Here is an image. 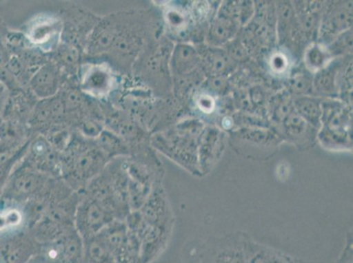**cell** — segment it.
Instances as JSON below:
<instances>
[{
	"mask_svg": "<svg viewBox=\"0 0 353 263\" xmlns=\"http://www.w3.org/2000/svg\"><path fill=\"white\" fill-rule=\"evenodd\" d=\"M335 73L333 70H325L321 72L316 78V87L321 92L332 91L335 86Z\"/></svg>",
	"mask_w": 353,
	"mask_h": 263,
	"instance_id": "obj_17",
	"label": "cell"
},
{
	"mask_svg": "<svg viewBox=\"0 0 353 263\" xmlns=\"http://www.w3.org/2000/svg\"><path fill=\"white\" fill-rule=\"evenodd\" d=\"M63 22L50 15H41L28 25L26 37L32 46L44 54L54 52L62 39Z\"/></svg>",
	"mask_w": 353,
	"mask_h": 263,
	"instance_id": "obj_7",
	"label": "cell"
},
{
	"mask_svg": "<svg viewBox=\"0 0 353 263\" xmlns=\"http://www.w3.org/2000/svg\"><path fill=\"white\" fill-rule=\"evenodd\" d=\"M291 102L287 99H282L276 107L274 114L275 117L280 120H285L293 112Z\"/></svg>",
	"mask_w": 353,
	"mask_h": 263,
	"instance_id": "obj_21",
	"label": "cell"
},
{
	"mask_svg": "<svg viewBox=\"0 0 353 263\" xmlns=\"http://www.w3.org/2000/svg\"><path fill=\"white\" fill-rule=\"evenodd\" d=\"M8 102V89L0 82V111Z\"/></svg>",
	"mask_w": 353,
	"mask_h": 263,
	"instance_id": "obj_27",
	"label": "cell"
},
{
	"mask_svg": "<svg viewBox=\"0 0 353 263\" xmlns=\"http://www.w3.org/2000/svg\"><path fill=\"white\" fill-rule=\"evenodd\" d=\"M77 208L74 227L83 240L97 235L105 227L113 222L114 214L92 198L83 195Z\"/></svg>",
	"mask_w": 353,
	"mask_h": 263,
	"instance_id": "obj_4",
	"label": "cell"
},
{
	"mask_svg": "<svg viewBox=\"0 0 353 263\" xmlns=\"http://www.w3.org/2000/svg\"><path fill=\"white\" fill-rule=\"evenodd\" d=\"M328 61V53L320 46L311 48L307 53L306 62L312 69L323 68Z\"/></svg>",
	"mask_w": 353,
	"mask_h": 263,
	"instance_id": "obj_16",
	"label": "cell"
},
{
	"mask_svg": "<svg viewBox=\"0 0 353 263\" xmlns=\"http://www.w3.org/2000/svg\"><path fill=\"white\" fill-rule=\"evenodd\" d=\"M3 122H4V121H3L1 111H0V127H1Z\"/></svg>",
	"mask_w": 353,
	"mask_h": 263,
	"instance_id": "obj_29",
	"label": "cell"
},
{
	"mask_svg": "<svg viewBox=\"0 0 353 263\" xmlns=\"http://www.w3.org/2000/svg\"><path fill=\"white\" fill-rule=\"evenodd\" d=\"M52 176L30 168L23 162L15 167L0 192V202L16 205L39 195L49 184Z\"/></svg>",
	"mask_w": 353,
	"mask_h": 263,
	"instance_id": "obj_2",
	"label": "cell"
},
{
	"mask_svg": "<svg viewBox=\"0 0 353 263\" xmlns=\"http://www.w3.org/2000/svg\"><path fill=\"white\" fill-rule=\"evenodd\" d=\"M40 248L27 227L0 233V263H28L39 255Z\"/></svg>",
	"mask_w": 353,
	"mask_h": 263,
	"instance_id": "obj_3",
	"label": "cell"
},
{
	"mask_svg": "<svg viewBox=\"0 0 353 263\" xmlns=\"http://www.w3.org/2000/svg\"><path fill=\"white\" fill-rule=\"evenodd\" d=\"M285 125L290 134L298 136L306 130L307 122L299 114H294L292 112L290 116L285 118Z\"/></svg>",
	"mask_w": 353,
	"mask_h": 263,
	"instance_id": "obj_18",
	"label": "cell"
},
{
	"mask_svg": "<svg viewBox=\"0 0 353 263\" xmlns=\"http://www.w3.org/2000/svg\"><path fill=\"white\" fill-rule=\"evenodd\" d=\"M295 107H296L300 116L305 121L310 122L313 125L319 123L322 112H321L319 103L314 101L313 98H303L298 99L296 103H295Z\"/></svg>",
	"mask_w": 353,
	"mask_h": 263,
	"instance_id": "obj_13",
	"label": "cell"
},
{
	"mask_svg": "<svg viewBox=\"0 0 353 263\" xmlns=\"http://www.w3.org/2000/svg\"><path fill=\"white\" fill-rule=\"evenodd\" d=\"M83 240L75 227L53 242L41 245L39 255L45 263H81Z\"/></svg>",
	"mask_w": 353,
	"mask_h": 263,
	"instance_id": "obj_6",
	"label": "cell"
},
{
	"mask_svg": "<svg viewBox=\"0 0 353 263\" xmlns=\"http://www.w3.org/2000/svg\"><path fill=\"white\" fill-rule=\"evenodd\" d=\"M69 151L60 157L61 178L72 191L80 192L107 166V156L97 147L70 143Z\"/></svg>",
	"mask_w": 353,
	"mask_h": 263,
	"instance_id": "obj_1",
	"label": "cell"
},
{
	"mask_svg": "<svg viewBox=\"0 0 353 263\" xmlns=\"http://www.w3.org/2000/svg\"><path fill=\"white\" fill-rule=\"evenodd\" d=\"M167 20L173 27L178 28L184 21V18L178 11H170L167 14Z\"/></svg>",
	"mask_w": 353,
	"mask_h": 263,
	"instance_id": "obj_26",
	"label": "cell"
},
{
	"mask_svg": "<svg viewBox=\"0 0 353 263\" xmlns=\"http://www.w3.org/2000/svg\"><path fill=\"white\" fill-rule=\"evenodd\" d=\"M230 54L231 56H233V59L237 60H243L246 57V50L245 48L240 44L232 45L230 50Z\"/></svg>",
	"mask_w": 353,
	"mask_h": 263,
	"instance_id": "obj_24",
	"label": "cell"
},
{
	"mask_svg": "<svg viewBox=\"0 0 353 263\" xmlns=\"http://www.w3.org/2000/svg\"><path fill=\"white\" fill-rule=\"evenodd\" d=\"M198 107L201 109L202 111L205 112H210L213 111L214 107V102L213 98L208 95L201 96L198 101Z\"/></svg>",
	"mask_w": 353,
	"mask_h": 263,
	"instance_id": "obj_23",
	"label": "cell"
},
{
	"mask_svg": "<svg viewBox=\"0 0 353 263\" xmlns=\"http://www.w3.org/2000/svg\"><path fill=\"white\" fill-rule=\"evenodd\" d=\"M53 53V61L61 70H65L69 72L78 70L79 72V63L80 56H81V50L79 48L63 41V43H60Z\"/></svg>",
	"mask_w": 353,
	"mask_h": 263,
	"instance_id": "obj_10",
	"label": "cell"
},
{
	"mask_svg": "<svg viewBox=\"0 0 353 263\" xmlns=\"http://www.w3.org/2000/svg\"><path fill=\"white\" fill-rule=\"evenodd\" d=\"M197 63V54L188 45H179L172 57V68L179 74L185 73L194 68Z\"/></svg>",
	"mask_w": 353,
	"mask_h": 263,
	"instance_id": "obj_11",
	"label": "cell"
},
{
	"mask_svg": "<svg viewBox=\"0 0 353 263\" xmlns=\"http://www.w3.org/2000/svg\"><path fill=\"white\" fill-rule=\"evenodd\" d=\"M62 72L53 60L48 61L31 76L28 87L35 97L48 99L54 97L59 92Z\"/></svg>",
	"mask_w": 353,
	"mask_h": 263,
	"instance_id": "obj_8",
	"label": "cell"
},
{
	"mask_svg": "<svg viewBox=\"0 0 353 263\" xmlns=\"http://www.w3.org/2000/svg\"><path fill=\"white\" fill-rule=\"evenodd\" d=\"M208 67L211 72L221 74L230 68V59L225 54L214 51L208 54L207 57Z\"/></svg>",
	"mask_w": 353,
	"mask_h": 263,
	"instance_id": "obj_15",
	"label": "cell"
},
{
	"mask_svg": "<svg viewBox=\"0 0 353 263\" xmlns=\"http://www.w3.org/2000/svg\"><path fill=\"white\" fill-rule=\"evenodd\" d=\"M247 94H245V93H239V102H240V105H242V107H248L249 104H250V101H249V98H248V96H246Z\"/></svg>",
	"mask_w": 353,
	"mask_h": 263,
	"instance_id": "obj_28",
	"label": "cell"
},
{
	"mask_svg": "<svg viewBox=\"0 0 353 263\" xmlns=\"http://www.w3.org/2000/svg\"><path fill=\"white\" fill-rule=\"evenodd\" d=\"M98 147L108 157L127 155L125 151L126 147L124 146L123 140L114 133L109 131H102L98 137Z\"/></svg>",
	"mask_w": 353,
	"mask_h": 263,
	"instance_id": "obj_12",
	"label": "cell"
},
{
	"mask_svg": "<svg viewBox=\"0 0 353 263\" xmlns=\"http://www.w3.org/2000/svg\"><path fill=\"white\" fill-rule=\"evenodd\" d=\"M310 80L305 75H299L294 76L290 82V87L292 91L299 94H304L310 90Z\"/></svg>",
	"mask_w": 353,
	"mask_h": 263,
	"instance_id": "obj_20",
	"label": "cell"
},
{
	"mask_svg": "<svg viewBox=\"0 0 353 263\" xmlns=\"http://www.w3.org/2000/svg\"><path fill=\"white\" fill-rule=\"evenodd\" d=\"M351 12L343 10H339L332 15V18H330L328 25H332V28L335 30H340V28H345V25L351 24L352 18Z\"/></svg>",
	"mask_w": 353,
	"mask_h": 263,
	"instance_id": "obj_19",
	"label": "cell"
},
{
	"mask_svg": "<svg viewBox=\"0 0 353 263\" xmlns=\"http://www.w3.org/2000/svg\"><path fill=\"white\" fill-rule=\"evenodd\" d=\"M288 61L283 54H275L272 59V68L274 72L280 73L283 72L287 69Z\"/></svg>",
	"mask_w": 353,
	"mask_h": 263,
	"instance_id": "obj_22",
	"label": "cell"
},
{
	"mask_svg": "<svg viewBox=\"0 0 353 263\" xmlns=\"http://www.w3.org/2000/svg\"><path fill=\"white\" fill-rule=\"evenodd\" d=\"M81 263H88V262H86L85 261H83Z\"/></svg>",
	"mask_w": 353,
	"mask_h": 263,
	"instance_id": "obj_30",
	"label": "cell"
},
{
	"mask_svg": "<svg viewBox=\"0 0 353 263\" xmlns=\"http://www.w3.org/2000/svg\"><path fill=\"white\" fill-rule=\"evenodd\" d=\"M83 261L88 263H117L113 252L97 234L83 240Z\"/></svg>",
	"mask_w": 353,
	"mask_h": 263,
	"instance_id": "obj_9",
	"label": "cell"
},
{
	"mask_svg": "<svg viewBox=\"0 0 353 263\" xmlns=\"http://www.w3.org/2000/svg\"><path fill=\"white\" fill-rule=\"evenodd\" d=\"M210 87L212 91L216 92H223L226 87L225 79L221 78L220 76L212 78L210 81Z\"/></svg>",
	"mask_w": 353,
	"mask_h": 263,
	"instance_id": "obj_25",
	"label": "cell"
},
{
	"mask_svg": "<svg viewBox=\"0 0 353 263\" xmlns=\"http://www.w3.org/2000/svg\"><path fill=\"white\" fill-rule=\"evenodd\" d=\"M235 30L232 20L227 18H220L213 24L211 30L212 37L217 41H224L232 36Z\"/></svg>",
	"mask_w": 353,
	"mask_h": 263,
	"instance_id": "obj_14",
	"label": "cell"
},
{
	"mask_svg": "<svg viewBox=\"0 0 353 263\" xmlns=\"http://www.w3.org/2000/svg\"><path fill=\"white\" fill-rule=\"evenodd\" d=\"M79 85L85 94L105 98L117 86V76L107 63H88L79 70Z\"/></svg>",
	"mask_w": 353,
	"mask_h": 263,
	"instance_id": "obj_5",
	"label": "cell"
}]
</instances>
